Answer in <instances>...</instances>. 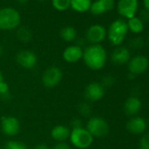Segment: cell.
<instances>
[{
	"instance_id": "obj_1",
	"label": "cell",
	"mask_w": 149,
	"mask_h": 149,
	"mask_svg": "<svg viewBox=\"0 0 149 149\" xmlns=\"http://www.w3.org/2000/svg\"><path fill=\"white\" fill-rule=\"evenodd\" d=\"M83 59L88 68L92 70H99L105 66L107 53L100 44H91L84 49Z\"/></svg>"
},
{
	"instance_id": "obj_2",
	"label": "cell",
	"mask_w": 149,
	"mask_h": 149,
	"mask_svg": "<svg viewBox=\"0 0 149 149\" xmlns=\"http://www.w3.org/2000/svg\"><path fill=\"white\" fill-rule=\"evenodd\" d=\"M21 23V16L18 10L13 7L0 9V30L12 31L19 27Z\"/></svg>"
},
{
	"instance_id": "obj_3",
	"label": "cell",
	"mask_w": 149,
	"mask_h": 149,
	"mask_svg": "<svg viewBox=\"0 0 149 149\" xmlns=\"http://www.w3.org/2000/svg\"><path fill=\"white\" fill-rule=\"evenodd\" d=\"M127 23L123 19L114 20L109 26L107 31V37L110 42L114 46H119L124 41L128 33Z\"/></svg>"
},
{
	"instance_id": "obj_4",
	"label": "cell",
	"mask_w": 149,
	"mask_h": 149,
	"mask_svg": "<svg viewBox=\"0 0 149 149\" xmlns=\"http://www.w3.org/2000/svg\"><path fill=\"white\" fill-rule=\"evenodd\" d=\"M69 139L74 146L79 149H86L92 145L94 137L86 128L81 127L71 130Z\"/></svg>"
},
{
	"instance_id": "obj_5",
	"label": "cell",
	"mask_w": 149,
	"mask_h": 149,
	"mask_svg": "<svg viewBox=\"0 0 149 149\" xmlns=\"http://www.w3.org/2000/svg\"><path fill=\"white\" fill-rule=\"evenodd\" d=\"M86 129L93 137L102 138L108 134L110 128L108 123L103 118L92 117L89 119Z\"/></svg>"
},
{
	"instance_id": "obj_6",
	"label": "cell",
	"mask_w": 149,
	"mask_h": 149,
	"mask_svg": "<svg viewBox=\"0 0 149 149\" xmlns=\"http://www.w3.org/2000/svg\"><path fill=\"white\" fill-rule=\"evenodd\" d=\"M62 77L63 74L60 68L55 66L49 67L42 74V84L46 88H54L61 83Z\"/></svg>"
},
{
	"instance_id": "obj_7",
	"label": "cell",
	"mask_w": 149,
	"mask_h": 149,
	"mask_svg": "<svg viewBox=\"0 0 149 149\" xmlns=\"http://www.w3.org/2000/svg\"><path fill=\"white\" fill-rule=\"evenodd\" d=\"M138 8V0H118L117 5V10L119 15L128 19L135 17Z\"/></svg>"
},
{
	"instance_id": "obj_8",
	"label": "cell",
	"mask_w": 149,
	"mask_h": 149,
	"mask_svg": "<svg viewBox=\"0 0 149 149\" xmlns=\"http://www.w3.org/2000/svg\"><path fill=\"white\" fill-rule=\"evenodd\" d=\"M107 36V31L104 26L99 24L91 26L86 32V39L91 44H100Z\"/></svg>"
},
{
	"instance_id": "obj_9",
	"label": "cell",
	"mask_w": 149,
	"mask_h": 149,
	"mask_svg": "<svg viewBox=\"0 0 149 149\" xmlns=\"http://www.w3.org/2000/svg\"><path fill=\"white\" fill-rule=\"evenodd\" d=\"M1 128L6 135L10 137L15 136L20 130L19 120L13 116H4L1 118Z\"/></svg>"
},
{
	"instance_id": "obj_10",
	"label": "cell",
	"mask_w": 149,
	"mask_h": 149,
	"mask_svg": "<svg viewBox=\"0 0 149 149\" xmlns=\"http://www.w3.org/2000/svg\"><path fill=\"white\" fill-rule=\"evenodd\" d=\"M149 66V61L145 55H136L128 61L129 73L137 76L144 73Z\"/></svg>"
},
{
	"instance_id": "obj_11",
	"label": "cell",
	"mask_w": 149,
	"mask_h": 149,
	"mask_svg": "<svg viewBox=\"0 0 149 149\" xmlns=\"http://www.w3.org/2000/svg\"><path fill=\"white\" fill-rule=\"evenodd\" d=\"M16 61L18 64L26 69L33 68L38 61L36 54L31 50H21L16 55Z\"/></svg>"
},
{
	"instance_id": "obj_12",
	"label": "cell",
	"mask_w": 149,
	"mask_h": 149,
	"mask_svg": "<svg viewBox=\"0 0 149 149\" xmlns=\"http://www.w3.org/2000/svg\"><path fill=\"white\" fill-rule=\"evenodd\" d=\"M104 96V88L99 83H91L84 91V97L89 102H97Z\"/></svg>"
},
{
	"instance_id": "obj_13",
	"label": "cell",
	"mask_w": 149,
	"mask_h": 149,
	"mask_svg": "<svg viewBox=\"0 0 149 149\" xmlns=\"http://www.w3.org/2000/svg\"><path fill=\"white\" fill-rule=\"evenodd\" d=\"M84 49L81 46L78 45H71L66 47L62 53V57L64 61L69 63H74L83 59Z\"/></svg>"
},
{
	"instance_id": "obj_14",
	"label": "cell",
	"mask_w": 149,
	"mask_h": 149,
	"mask_svg": "<svg viewBox=\"0 0 149 149\" xmlns=\"http://www.w3.org/2000/svg\"><path fill=\"white\" fill-rule=\"evenodd\" d=\"M114 6L115 0H96L91 4L90 11L93 15L98 16L113 10Z\"/></svg>"
},
{
	"instance_id": "obj_15",
	"label": "cell",
	"mask_w": 149,
	"mask_h": 149,
	"mask_svg": "<svg viewBox=\"0 0 149 149\" xmlns=\"http://www.w3.org/2000/svg\"><path fill=\"white\" fill-rule=\"evenodd\" d=\"M111 58L113 63L117 65H123L128 63V61L131 59V54L127 47H118L113 50Z\"/></svg>"
},
{
	"instance_id": "obj_16",
	"label": "cell",
	"mask_w": 149,
	"mask_h": 149,
	"mask_svg": "<svg viewBox=\"0 0 149 149\" xmlns=\"http://www.w3.org/2000/svg\"><path fill=\"white\" fill-rule=\"evenodd\" d=\"M126 129L132 134H141L146 129V122L141 117H134L127 122Z\"/></svg>"
},
{
	"instance_id": "obj_17",
	"label": "cell",
	"mask_w": 149,
	"mask_h": 149,
	"mask_svg": "<svg viewBox=\"0 0 149 149\" xmlns=\"http://www.w3.org/2000/svg\"><path fill=\"white\" fill-rule=\"evenodd\" d=\"M70 132L71 130L69 127L63 125H58L51 130V137L57 142H63L69 139Z\"/></svg>"
},
{
	"instance_id": "obj_18",
	"label": "cell",
	"mask_w": 149,
	"mask_h": 149,
	"mask_svg": "<svg viewBox=\"0 0 149 149\" xmlns=\"http://www.w3.org/2000/svg\"><path fill=\"white\" fill-rule=\"evenodd\" d=\"M141 109V102L137 97H128L124 104V111L129 116L137 114Z\"/></svg>"
},
{
	"instance_id": "obj_19",
	"label": "cell",
	"mask_w": 149,
	"mask_h": 149,
	"mask_svg": "<svg viewBox=\"0 0 149 149\" xmlns=\"http://www.w3.org/2000/svg\"><path fill=\"white\" fill-rule=\"evenodd\" d=\"M91 4V0H70L71 9L80 13H84L90 11Z\"/></svg>"
},
{
	"instance_id": "obj_20",
	"label": "cell",
	"mask_w": 149,
	"mask_h": 149,
	"mask_svg": "<svg viewBox=\"0 0 149 149\" xmlns=\"http://www.w3.org/2000/svg\"><path fill=\"white\" fill-rule=\"evenodd\" d=\"M128 30L132 32L133 33H140L144 30V23L139 19V17H133L128 19L127 22Z\"/></svg>"
},
{
	"instance_id": "obj_21",
	"label": "cell",
	"mask_w": 149,
	"mask_h": 149,
	"mask_svg": "<svg viewBox=\"0 0 149 149\" xmlns=\"http://www.w3.org/2000/svg\"><path fill=\"white\" fill-rule=\"evenodd\" d=\"M60 34L63 40L67 42H72L76 40L77 36V32L73 26H65L61 30Z\"/></svg>"
},
{
	"instance_id": "obj_22",
	"label": "cell",
	"mask_w": 149,
	"mask_h": 149,
	"mask_svg": "<svg viewBox=\"0 0 149 149\" xmlns=\"http://www.w3.org/2000/svg\"><path fill=\"white\" fill-rule=\"evenodd\" d=\"M17 37H18V39L20 41L27 43V42H29L32 40L33 34H32L31 30H29L27 27L22 26V27H19L18 29V31H17Z\"/></svg>"
},
{
	"instance_id": "obj_23",
	"label": "cell",
	"mask_w": 149,
	"mask_h": 149,
	"mask_svg": "<svg viewBox=\"0 0 149 149\" xmlns=\"http://www.w3.org/2000/svg\"><path fill=\"white\" fill-rule=\"evenodd\" d=\"M53 7L59 11L64 12L70 8V0H51Z\"/></svg>"
},
{
	"instance_id": "obj_24",
	"label": "cell",
	"mask_w": 149,
	"mask_h": 149,
	"mask_svg": "<svg viewBox=\"0 0 149 149\" xmlns=\"http://www.w3.org/2000/svg\"><path fill=\"white\" fill-rule=\"evenodd\" d=\"M78 111L80 114L84 117H89L91 116L92 112V108L91 104L87 102H83L78 105Z\"/></svg>"
},
{
	"instance_id": "obj_25",
	"label": "cell",
	"mask_w": 149,
	"mask_h": 149,
	"mask_svg": "<svg viewBox=\"0 0 149 149\" xmlns=\"http://www.w3.org/2000/svg\"><path fill=\"white\" fill-rule=\"evenodd\" d=\"M5 149H28V148L22 142L16 141V140H10L6 142V144L5 145Z\"/></svg>"
},
{
	"instance_id": "obj_26",
	"label": "cell",
	"mask_w": 149,
	"mask_h": 149,
	"mask_svg": "<svg viewBox=\"0 0 149 149\" xmlns=\"http://www.w3.org/2000/svg\"><path fill=\"white\" fill-rule=\"evenodd\" d=\"M144 46H145V41L141 37H135L132 39L130 41V47L135 50L141 49Z\"/></svg>"
},
{
	"instance_id": "obj_27",
	"label": "cell",
	"mask_w": 149,
	"mask_h": 149,
	"mask_svg": "<svg viewBox=\"0 0 149 149\" xmlns=\"http://www.w3.org/2000/svg\"><path fill=\"white\" fill-rule=\"evenodd\" d=\"M139 149H149V132L143 135L140 139Z\"/></svg>"
},
{
	"instance_id": "obj_28",
	"label": "cell",
	"mask_w": 149,
	"mask_h": 149,
	"mask_svg": "<svg viewBox=\"0 0 149 149\" xmlns=\"http://www.w3.org/2000/svg\"><path fill=\"white\" fill-rule=\"evenodd\" d=\"M113 84H114V77L112 76H110V74H108V76H105L103 78L101 85L104 88V87H110Z\"/></svg>"
},
{
	"instance_id": "obj_29",
	"label": "cell",
	"mask_w": 149,
	"mask_h": 149,
	"mask_svg": "<svg viewBox=\"0 0 149 149\" xmlns=\"http://www.w3.org/2000/svg\"><path fill=\"white\" fill-rule=\"evenodd\" d=\"M51 149H71V147L68 143L63 141V142H57Z\"/></svg>"
},
{
	"instance_id": "obj_30",
	"label": "cell",
	"mask_w": 149,
	"mask_h": 149,
	"mask_svg": "<svg viewBox=\"0 0 149 149\" xmlns=\"http://www.w3.org/2000/svg\"><path fill=\"white\" fill-rule=\"evenodd\" d=\"M72 129H76V128H81L83 127V122L80 118H74L71 123H70Z\"/></svg>"
},
{
	"instance_id": "obj_31",
	"label": "cell",
	"mask_w": 149,
	"mask_h": 149,
	"mask_svg": "<svg viewBox=\"0 0 149 149\" xmlns=\"http://www.w3.org/2000/svg\"><path fill=\"white\" fill-rule=\"evenodd\" d=\"M139 18V19H140L143 23L148 22V21H149V12L146 11V10H143V11L140 13Z\"/></svg>"
},
{
	"instance_id": "obj_32",
	"label": "cell",
	"mask_w": 149,
	"mask_h": 149,
	"mask_svg": "<svg viewBox=\"0 0 149 149\" xmlns=\"http://www.w3.org/2000/svg\"><path fill=\"white\" fill-rule=\"evenodd\" d=\"M6 93H9V86L4 81L3 83L0 84V96H1V95H5Z\"/></svg>"
},
{
	"instance_id": "obj_33",
	"label": "cell",
	"mask_w": 149,
	"mask_h": 149,
	"mask_svg": "<svg viewBox=\"0 0 149 149\" xmlns=\"http://www.w3.org/2000/svg\"><path fill=\"white\" fill-rule=\"evenodd\" d=\"M33 149H51L47 144H44V143H40V144H38L36 145Z\"/></svg>"
},
{
	"instance_id": "obj_34",
	"label": "cell",
	"mask_w": 149,
	"mask_h": 149,
	"mask_svg": "<svg viewBox=\"0 0 149 149\" xmlns=\"http://www.w3.org/2000/svg\"><path fill=\"white\" fill-rule=\"evenodd\" d=\"M143 3H144V6L146 10L149 12V0H143Z\"/></svg>"
},
{
	"instance_id": "obj_35",
	"label": "cell",
	"mask_w": 149,
	"mask_h": 149,
	"mask_svg": "<svg viewBox=\"0 0 149 149\" xmlns=\"http://www.w3.org/2000/svg\"><path fill=\"white\" fill-rule=\"evenodd\" d=\"M17 1L19 3V4H22V5H24V4H26L29 0H17Z\"/></svg>"
},
{
	"instance_id": "obj_36",
	"label": "cell",
	"mask_w": 149,
	"mask_h": 149,
	"mask_svg": "<svg viewBox=\"0 0 149 149\" xmlns=\"http://www.w3.org/2000/svg\"><path fill=\"white\" fill-rule=\"evenodd\" d=\"M3 82H4V77H3V74H2V72L0 71V84L3 83Z\"/></svg>"
},
{
	"instance_id": "obj_37",
	"label": "cell",
	"mask_w": 149,
	"mask_h": 149,
	"mask_svg": "<svg viewBox=\"0 0 149 149\" xmlns=\"http://www.w3.org/2000/svg\"><path fill=\"white\" fill-rule=\"evenodd\" d=\"M2 54H3V47L0 46V57L2 56Z\"/></svg>"
},
{
	"instance_id": "obj_38",
	"label": "cell",
	"mask_w": 149,
	"mask_h": 149,
	"mask_svg": "<svg viewBox=\"0 0 149 149\" xmlns=\"http://www.w3.org/2000/svg\"><path fill=\"white\" fill-rule=\"evenodd\" d=\"M147 42H148V45H149V35H148V38H147Z\"/></svg>"
},
{
	"instance_id": "obj_39",
	"label": "cell",
	"mask_w": 149,
	"mask_h": 149,
	"mask_svg": "<svg viewBox=\"0 0 149 149\" xmlns=\"http://www.w3.org/2000/svg\"><path fill=\"white\" fill-rule=\"evenodd\" d=\"M39 1H46V0H39Z\"/></svg>"
}]
</instances>
